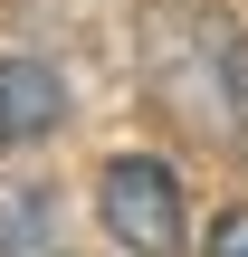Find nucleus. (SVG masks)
Listing matches in <instances>:
<instances>
[{
    "instance_id": "obj_1",
    "label": "nucleus",
    "mask_w": 248,
    "mask_h": 257,
    "mask_svg": "<svg viewBox=\"0 0 248 257\" xmlns=\"http://www.w3.org/2000/svg\"><path fill=\"white\" fill-rule=\"evenodd\" d=\"M143 95L210 153H248V38L210 0H143Z\"/></svg>"
},
{
    "instance_id": "obj_2",
    "label": "nucleus",
    "mask_w": 248,
    "mask_h": 257,
    "mask_svg": "<svg viewBox=\"0 0 248 257\" xmlns=\"http://www.w3.org/2000/svg\"><path fill=\"white\" fill-rule=\"evenodd\" d=\"M96 219L124 257H182V181L162 162L124 153V162L96 172Z\"/></svg>"
},
{
    "instance_id": "obj_3",
    "label": "nucleus",
    "mask_w": 248,
    "mask_h": 257,
    "mask_svg": "<svg viewBox=\"0 0 248 257\" xmlns=\"http://www.w3.org/2000/svg\"><path fill=\"white\" fill-rule=\"evenodd\" d=\"M0 114H10V143L48 134V124L67 114V86H57V67H38V57H0Z\"/></svg>"
},
{
    "instance_id": "obj_4",
    "label": "nucleus",
    "mask_w": 248,
    "mask_h": 257,
    "mask_svg": "<svg viewBox=\"0 0 248 257\" xmlns=\"http://www.w3.org/2000/svg\"><path fill=\"white\" fill-rule=\"evenodd\" d=\"M210 257H248V210H220L210 219Z\"/></svg>"
},
{
    "instance_id": "obj_5",
    "label": "nucleus",
    "mask_w": 248,
    "mask_h": 257,
    "mask_svg": "<svg viewBox=\"0 0 248 257\" xmlns=\"http://www.w3.org/2000/svg\"><path fill=\"white\" fill-rule=\"evenodd\" d=\"M0 143H10V114H0Z\"/></svg>"
}]
</instances>
